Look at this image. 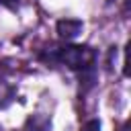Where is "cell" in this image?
Returning <instances> with one entry per match:
<instances>
[{
    "label": "cell",
    "instance_id": "cell-5",
    "mask_svg": "<svg viewBox=\"0 0 131 131\" xmlns=\"http://www.w3.org/2000/svg\"><path fill=\"white\" fill-rule=\"evenodd\" d=\"M18 4V0H0V6H8V8H12V6H16Z\"/></svg>",
    "mask_w": 131,
    "mask_h": 131
},
{
    "label": "cell",
    "instance_id": "cell-2",
    "mask_svg": "<svg viewBox=\"0 0 131 131\" xmlns=\"http://www.w3.org/2000/svg\"><path fill=\"white\" fill-rule=\"evenodd\" d=\"M82 29H84L82 20H76V18H61L57 23V35L59 39H66V41L76 39L82 33Z\"/></svg>",
    "mask_w": 131,
    "mask_h": 131
},
{
    "label": "cell",
    "instance_id": "cell-1",
    "mask_svg": "<svg viewBox=\"0 0 131 131\" xmlns=\"http://www.w3.org/2000/svg\"><path fill=\"white\" fill-rule=\"evenodd\" d=\"M94 57H96L94 49H90L88 45H66V47L55 49L49 55V59L63 63L70 70H86L92 66Z\"/></svg>",
    "mask_w": 131,
    "mask_h": 131
},
{
    "label": "cell",
    "instance_id": "cell-3",
    "mask_svg": "<svg viewBox=\"0 0 131 131\" xmlns=\"http://www.w3.org/2000/svg\"><path fill=\"white\" fill-rule=\"evenodd\" d=\"M12 98H14V90H12V86H10L8 82L0 80V108H4Z\"/></svg>",
    "mask_w": 131,
    "mask_h": 131
},
{
    "label": "cell",
    "instance_id": "cell-4",
    "mask_svg": "<svg viewBox=\"0 0 131 131\" xmlns=\"http://www.w3.org/2000/svg\"><path fill=\"white\" fill-rule=\"evenodd\" d=\"M82 131H100V123H98L96 119H92V121H88V123L82 127Z\"/></svg>",
    "mask_w": 131,
    "mask_h": 131
}]
</instances>
